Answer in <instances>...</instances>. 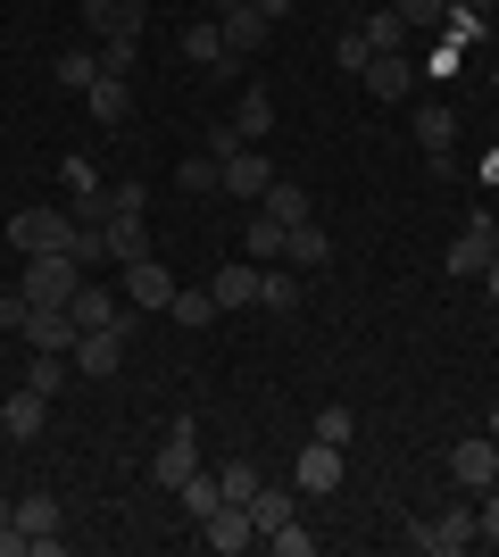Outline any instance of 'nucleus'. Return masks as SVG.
<instances>
[{
  "instance_id": "6",
  "label": "nucleus",
  "mask_w": 499,
  "mask_h": 557,
  "mask_svg": "<svg viewBox=\"0 0 499 557\" xmlns=\"http://www.w3.org/2000/svg\"><path fill=\"white\" fill-rule=\"evenodd\" d=\"M450 483H458V491H491V483H499V442H491V433L450 442Z\"/></svg>"
},
{
  "instance_id": "21",
  "label": "nucleus",
  "mask_w": 499,
  "mask_h": 557,
  "mask_svg": "<svg viewBox=\"0 0 499 557\" xmlns=\"http://www.w3.org/2000/svg\"><path fill=\"white\" fill-rule=\"evenodd\" d=\"M416 141H425V159L450 175V141H458V116L450 109H416Z\"/></svg>"
},
{
  "instance_id": "37",
  "label": "nucleus",
  "mask_w": 499,
  "mask_h": 557,
  "mask_svg": "<svg viewBox=\"0 0 499 557\" xmlns=\"http://www.w3.org/2000/svg\"><path fill=\"white\" fill-rule=\"evenodd\" d=\"M50 75H59V84H67V92H92V75H100V59H92V50H67V59H59V67H50Z\"/></svg>"
},
{
  "instance_id": "5",
  "label": "nucleus",
  "mask_w": 499,
  "mask_h": 557,
  "mask_svg": "<svg viewBox=\"0 0 499 557\" xmlns=\"http://www.w3.org/2000/svg\"><path fill=\"white\" fill-rule=\"evenodd\" d=\"M491 258H499V216L475 209V216H466V233L450 242V258H441V267H450V283H475Z\"/></svg>"
},
{
  "instance_id": "35",
  "label": "nucleus",
  "mask_w": 499,
  "mask_h": 557,
  "mask_svg": "<svg viewBox=\"0 0 499 557\" xmlns=\"http://www.w3.org/2000/svg\"><path fill=\"white\" fill-rule=\"evenodd\" d=\"M184 191H225V159H216V150L184 159Z\"/></svg>"
},
{
  "instance_id": "48",
  "label": "nucleus",
  "mask_w": 499,
  "mask_h": 557,
  "mask_svg": "<svg viewBox=\"0 0 499 557\" xmlns=\"http://www.w3.org/2000/svg\"><path fill=\"white\" fill-rule=\"evenodd\" d=\"M483 292H491V300H499V258H491V267H483Z\"/></svg>"
},
{
  "instance_id": "9",
  "label": "nucleus",
  "mask_w": 499,
  "mask_h": 557,
  "mask_svg": "<svg viewBox=\"0 0 499 557\" xmlns=\"http://www.w3.org/2000/svg\"><path fill=\"white\" fill-rule=\"evenodd\" d=\"M216 34H225V59H259L266 34H275V17H259V9L241 0V9H216Z\"/></svg>"
},
{
  "instance_id": "45",
  "label": "nucleus",
  "mask_w": 499,
  "mask_h": 557,
  "mask_svg": "<svg viewBox=\"0 0 499 557\" xmlns=\"http://www.w3.org/2000/svg\"><path fill=\"white\" fill-rule=\"evenodd\" d=\"M0 557H34V541H25L17 524H0Z\"/></svg>"
},
{
  "instance_id": "2",
  "label": "nucleus",
  "mask_w": 499,
  "mask_h": 557,
  "mask_svg": "<svg viewBox=\"0 0 499 557\" xmlns=\"http://www.w3.org/2000/svg\"><path fill=\"white\" fill-rule=\"evenodd\" d=\"M75 283H84V267H75L67 250H42V258H25V267H17V292H25L34 308H67Z\"/></svg>"
},
{
  "instance_id": "19",
  "label": "nucleus",
  "mask_w": 499,
  "mask_h": 557,
  "mask_svg": "<svg viewBox=\"0 0 499 557\" xmlns=\"http://www.w3.org/2000/svg\"><path fill=\"white\" fill-rule=\"evenodd\" d=\"M259 275H266V267H250V258H241V267H216V275H209L216 308H250V300H259Z\"/></svg>"
},
{
  "instance_id": "4",
  "label": "nucleus",
  "mask_w": 499,
  "mask_h": 557,
  "mask_svg": "<svg viewBox=\"0 0 499 557\" xmlns=\"http://www.w3.org/2000/svg\"><path fill=\"white\" fill-rule=\"evenodd\" d=\"M191 474H200V424L175 417V424H166V442H159V458H150V483H159V491H184Z\"/></svg>"
},
{
  "instance_id": "32",
  "label": "nucleus",
  "mask_w": 499,
  "mask_h": 557,
  "mask_svg": "<svg viewBox=\"0 0 499 557\" xmlns=\"http://www.w3.org/2000/svg\"><path fill=\"white\" fill-rule=\"evenodd\" d=\"M350 433H358V417H350V408H341V399H325V408H316V442L350 449Z\"/></svg>"
},
{
  "instance_id": "30",
  "label": "nucleus",
  "mask_w": 499,
  "mask_h": 557,
  "mask_svg": "<svg viewBox=\"0 0 499 557\" xmlns=\"http://www.w3.org/2000/svg\"><path fill=\"white\" fill-rule=\"evenodd\" d=\"M259 308L266 317H291V308H300V275H275V267H266L259 275Z\"/></svg>"
},
{
  "instance_id": "29",
  "label": "nucleus",
  "mask_w": 499,
  "mask_h": 557,
  "mask_svg": "<svg viewBox=\"0 0 499 557\" xmlns=\"http://www.w3.org/2000/svg\"><path fill=\"white\" fill-rule=\"evenodd\" d=\"M358 34H366V50L383 59V50H400V42H408V17H400V9H375V17L358 25Z\"/></svg>"
},
{
  "instance_id": "1",
  "label": "nucleus",
  "mask_w": 499,
  "mask_h": 557,
  "mask_svg": "<svg viewBox=\"0 0 499 557\" xmlns=\"http://www.w3.org/2000/svg\"><path fill=\"white\" fill-rule=\"evenodd\" d=\"M9 250H17V258L67 250L75 258V209H17V216H9Z\"/></svg>"
},
{
  "instance_id": "25",
  "label": "nucleus",
  "mask_w": 499,
  "mask_h": 557,
  "mask_svg": "<svg viewBox=\"0 0 499 557\" xmlns=\"http://www.w3.org/2000/svg\"><path fill=\"white\" fill-rule=\"evenodd\" d=\"M84 100H92V116H100V125H117V116L134 109V84H125V75H109V67H100V75H92V92H84Z\"/></svg>"
},
{
  "instance_id": "14",
  "label": "nucleus",
  "mask_w": 499,
  "mask_h": 557,
  "mask_svg": "<svg viewBox=\"0 0 499 557\" xmlns=\"http://www.w3.org/2000/svg\"><path fill=\"white\" fill-rule=\"evenodd\" d=\"M166 300H175V275L159 258H125V308L142 317V308H166Z\"/></svg>"
},
{
  "instance_id": "39",
  "label": "nucleus",
  "mask_w": 499,
  "mask_h": 557,
  "mask_svg": "<svg viewBox=\"0 0 499 557\" xmlns=\"http://www.w3.org/2000/svg\"><path fill=\"white\" fill-rule=\"evenodd\" d=\"M366 59H375V50H366V34H358V25H350V34H341V42H333V67H366Z\"/></svg>"
},
{
  "instance_id": "36",
  "label": "nucleus",
  "mask_w": 499,
  "mask_h": 557,
  "mask_svg": "<svg viewBox=\"0 0 499 557\" xmlns=\"http://www.w3.org/2000/svg\"><path fill=\"white\" fill-rule=\"evenodd\" d=\"M25 383L59 399V383H67V358H59V349H34V367H25Z\"/></svg>"
},
{
  "instance_id": "7",
  "label": "nucleus",
  "mask_w": 499,
  "mask_h": 557,
  "mask_svg": "<svg viewBox=\"0 0 499 557\" xmlns=\"http://www.w3.org/2000/svg\"><path fill=\"white\" fill-rule=\"evenodd\" d=\"M291 491H300V499H333V491H341V449L309 442L300 458H291Z\"/></svg>"
},
{
  "instance_id": "42",
  "label": "nucleus",
  "mask_w": 499,
  "mask_h": 557,
  "mask_svg": "<svg viewBox=\"0 0 499 557\" xmlns=\"http://www.w3.org/2000/svg\"><path fill=\"white\" fill-rule=\"evenodd\" d=\"M25 317H34V300H25V292H9V300H0V333H25Z\"/></svg>"
},
{
  "instance_id": "49",
  "label": "nucleus",
  "mask_w": 499,
  "mask_h": 557,
  "mask_svg": "<svg viewBox=\"0 0 499 557\" xmlns=\"http://www.w3.org/2000/svg\"><path fill=\"white\" fill-rule=\"evenodd\" d=\"M483 433H491V442H499V408H491V424H483Z\"/></svg>"
},
{
  "instance_id": "46",
  "label": "nucleus",
  "mask_w": 499,
  "mask_h": 557,
  "mask_svg": "<svg viewBox=\"0 0 499 557\" xmlns=\"http://www.w3.org/2000/svg\"><path fill=\"white\" fill-rule=\"evenodd\" d=\"M450 9H466V17H499V0H450Z\"/></svg>"
},
{
  "instance_id": "12",
  "label": "nucleus",
  "mask_w": 499,
  "mask_h": 557,
  "mask_svg": "<svg viewBox=\"0 0 499 557\" xmlns=\"http://www.w3.org/2000/svg\"><path fill=\"white\" fill-rule=\"evenodd\" d=\"M67 317H75V333H100V325H125V333H134V308H117V292H100V283H75Z\"/></svg>"
},
{
  "instance_id": "8",
  "label": "nucleus",
  "mask_w": 499,
  "mask_h": 557,
  "mask_svg": "<svg viewBox=\"0 0 499 557\" xmlns=\"http://www.w3.org/2000/svg\"><path fill=\"white\" fill-rule=\"evenodd\" d=\"M17 533L34 541V557L67 549V533H59V499H50V491H25V499H17Z\"/></svg>"
},
{
  "instance_id": "47",
  "label": "nucleus",
  "mask_w": 499,
  "mask_h": 557,
  "mask_svg": "<svg viewBox=\"0 0 499 557\" xmlns=\"http://www.w3.org/2000/svg\"><path fill=\"white\" fill-rule=\"evenodd\" d=\"M250 9H259V17H284V9H291V0H250Z\"/></svg>"
},
{
  "instance_id": "13",
  "label": "nucleus",
  "mask_w": 499,
  "mask_h": 557,
  "mask_svg": "<svg viewBox=\"0 0 499 557\" xmlns=\"http://www.w3.org/2000/svg\"><path fill=\"white\" fill-rule=\"evenodd\" d=\"M42 424H50V392L25 383V392L0 399V433H9V442H42Z\"/></svg>"
},
{
  "instance_id": "23",
  "label": "nucleus",
  "mask_w": 499,
  "mask_h": 557,
  "mask_svg": "<svg viewBox=\"0 0 499 557\" xmlns=\"http://www.w3.org/2000/svg\"><path fill=\"white\" fill-rule=\"evenodd\" d=\"M100 233H109V258H117V267H125V258H150V225H142V216L109 209V225H100Z\"/></svg>"
},
{
  "instance_id": "26",
  "label": "nucleus",
  "mask_w": 499,
  "mask_h": 557,
  "mask_svg": "<svg viewBox=\"0 0 499 557\" xmlns=\"http://www.w3.org/2000/svg\"><path fill=\"white\" fill-rule=\"evenodd\" d=\"M284 233H291V225H275V216L259 209V216H250V242H241V258H250V267H275V258H284Z\"/></svg>"
},
{
  "instance_id": "16",
  "label": "nucleus",
  "mask_w": 499,
  "mask_h": 557,
  "mask_svg": "<svg viewBox=\"0 0 499 557\" xmlns=\"http://www.w3.org/2000/svg\"><path fill=\"white\" fill-rule=\"evenodd\" d=\"M416 75H425V67H408L400 50H383V59H366V67H358V84H366L375 100H408V92H416Z\"/></svg>"
},
{
  "instance_id": "18",
  "label": "nucleus",
  "mask_w": 499,
  "mask_h": 557,
  "mask_svg": "<svg viewBox=\"0 0 499 557\" xmlns=\"http://www.w3.org/2000/svg\"><path fill=\"white\" fill-rule=\"evenodd\" d=\"M266 184H275V166H266L259 150H234V159H225V191H234V200H266Z\"/></svg>"
},
{
  "instance_id": "33",
  "label": "nucleus",
  "mask_w": 499,
  "mask_h": 557,
  "mask_svg": "<svg viewBox=\"0 0 499 557\" xmlns=\"http://www.w3.org/2000/svg\"><path fill=\"white\" fill-rule=\"evenodd\" d=\"M266 125H275V100L250 84V92H241V109H234V134H266Z\"/></svg>"
},
{
  "instance_id": "27",
  "label": "nucleus",
  "mask_w": 499,
  "mask_h": 557,
  "mask_svg": "<svg viewBox=\"0 0 499 557\" xmlns=\"http://www.w3.org/2000/svg\"><path fill=\"white\" fill-rule=\"evenodd\" d=\"M266 216H275V225H309V191L300 184H284V175H275V184H266V200H259Z\"/></svg>"
},
{
  "instance_id": "41",
  "label": "nucleus",
  "mask_w": 499,
  "mask_h": 557,
  "mask_svg": "<svg viewBox=\"0 0 499 557\" xmlns=\"http://www.w3.org/2000/svg\"><path fill=\"white\" fill-rule=\"evenodd\" d=\"M109 209H125V216H142V209H150V184H117V191H109Z\"/></svg>"
},
{
  "instance_id": "31",
  "label": "nucleus",
  "mask_w": 499,
  "mask_h": 557,
  "mask_svg": "<svg viewBox=\"0 0 499 557\" xmlns=\"http://www.w3.org/2000/svg\"><path fill=\"white\" fill-rule=\"evenodd\" d=\"M184 59L191 67H216V59H225V34H216V25H184Z\"/></svg>"
},
{
  "instance_id": "43",
  "label": "nucleus",
  "mask_w": 499,
  "mask_h": 557,
  "mask_svg": "<svg viewBox=\"0 0 499 557\" xmlns=\"http://www.w3.org/2000/svg\"><path fill=\"white\" fill-rule=\"evenodd\" d=\"M475 524H483V541H499V483L483 491V508H475Z\"/></svg>"
},
{
  "instance_id": "10",
  "label": "nucleus",
  "mask_w": 499,
  "mask_h": 557,
  "mask_svg": "<svg viewBox=\"0 0 499 557\" xmlns=\"http://www.w3.org/2000/svg\"><path fill=\"white\" fill-rule=\"evenodd\" d=\"M200 541H209L216 557H241L250 541H259V524H250V508H241V499H225L216 516H200Z\"/></svg>"
},
{
  "instance_id": "44",
  "label": "nucleus",
  "mask_w": 499,
  "mask_h": 557,
  "mask_svg": "<svg viewBox=\"0 0 499 557\" xmlns=\"http://www.w3.org/2000/svg\"><path fill=\"white\" fill-rule=\"evenodd\" d=\"M391 9H400L408 25H433V17H441V0H391Z\"/></svg>"
},
{
  "instance_id": "15",
  "label": "nucleus",
  "mask_w": 499,
  "mask_h": 557,
  "mask_svg": "<svg viewBox=\"0 0 499 557\" xmlns=\"http://www.w3.org/2000/svg\"><path fill=\"white\" fill-rule=\"evenodd\" d=\"M142 17H150V0H84V25H92L100 42H117V34L142 42Z\"/></svg>"
},
{
  "instance_id": "3",
  "label": "nucleus",
  "mask_w": 499,
  "mask_h": 557,
  "mask_svg": "<svg viewBox=\"0 0 499 557\" xmlns=\"http://www.w3.org/2000/svg\"><path fill=\"white\" fill-rule=\"evenodd\" d=\"M475 541H483L475 508H450V516H416V524H408V549H425V557H458V549H475Z\"/></svg>"
},
{
  "instance_id": "51",
  "label": "nucleus",
  "mask_w": 499,
  "mask_h": 557,
  "mask_svg": "<svg viewBox=\"0 0 499 557\" xmlns=\"http://www.w3.org/2000/svg\"><path fill=\"white\" fill-rule=\"evenodd\" d=\"M491 92H499V67H491Z\"/></svg>"
},
{
  "instance_id": "40",
  "label": "nucleus",
  "mask_w": 499,
  "mask_h": 557,
  "mask_svg": "<svg viewBox=\"0 0 499 557\" xmlns=\"http://www.w3.org/2000/svg\"><path fill=\"white\" fill-rule=\"evenodd\" d=\"M250 491H259V466H250V458L225 466V499H241V508H250Z\"/></svg>"
},
{
  "instance_id": "50",
  "label": "nucleus",
  "mask_w": 499,
  "mask_h": 557,
  "mask_svg": "<svg viewBox=\"0 0 499 557\" xmlns=\"http://www.w3.org/2000/svg\"><path fill=\"white\" fill-rule=\"evenodd\" d=\"M216 9H241V0H216Z\"/></svg>"
},
{
  "instance_id": "22",
  "label": "nucleus",
  "mask_w": 499,
  "mask_h": 557,
  "mask_svg": "<svg viewBox=\"0 0 499 557\" xmlns=\"http://www.w3.org/2000/svg\"><path fill=\"white\" fill-rule=\"evenodd\" d=\"M284 258H291V267H333V233L316 225V216H309V225H291L284 233Z\"/></svg>"
},
{
  "instance_id": "17",
  "label": "nucleus",
  "mask_w": 499,
  "mask_h": 557,
  "mask_svg": "<svg viewBox=\"0 0 499 557\" xmlns=\"http://www.w3.org/2000/svg\"><path fill=\"white\" fill-rule=\"evenodd\" d=\"M75 342H84V333H75L67 308H34V317H25V349H59V358H67Z\"/></svg>"
},
{
  "instance_id": "28",
  "label": "nucleus",
  "mask_w": 499,
  "mask_h": 557,
  "mask_svg": "<svg viewBox=\"0 0 499 557\" xmlns=\"http://www.w3.org/2000/svg\"><path fill=\"white\" fill-rule=\"evenodd\" d=\"M175 499H184V516L200 524V516H216V508H225V474H191V483L175 491Z\"/></svg>"
},
{
  "instance_id": "34",
  "label": "nucleus",
  "mask_w": 499,
  "mask_h": 557,
  "mask_svg": "<svg viewBox=\"0 0 499 557\" xmlns=\"http://www.w3.org/2000/svg\"><path fill=\"white\" fill-rule=\"evenodd\" d=\"M266 549H275V557H316V533L291 516V524H275V533H266Z\"/></svg>"
},
{
  "instance_id": "38",
  "label": "nucleus",
  "mask_w": 499,
  "mask_h": 557,
  "mask_svg": "<svg viewBox=\"0 0 499 557\" xmlns=\"http://www.w3.org/2000/svg\"><path fill=\"white\" fill-rule=\"evenodd\" d=\"M59 175H67V191H75V200H100V166H92V159H67Z\"/></svg>"
},
{
  "instance_id": "20",
  "label": "nucleus",
  "mask_w": 499,
  "mask_h": 557,
  "mask_svg": "<svg viewBox=\"0 0 499 557\" xmlns=\"http://www.w3.org/2000/svg\"><path fill=\"white\" fill-rule=\"evenodd\" d=\"M291 516H300V491H275V483L250 491V524H259V541L275 533V524H291Z\"/></svg>"
},
{
  "instance_id": "24",
  "label": "nucleus",
  "mask_w": 499,
  "mask_h": 557,
  "mask_svg": "<svg viewBox=\"0 0 499 557\" xmlns=\"http://www.w3.org/2000/svg\"><path fill=\"white\" fill-rule=\"evenodd\" d=\"M166 308H175V325H191V333H200V325H216V317H225V308H216V292H209V283H175V300H166Z\"/></svg>"
},
{
  "instance_id": "11",
  "label": "nucleus",
  "mask_w": 499,
  "mask_h": 557,
  "mask_svg": "<svg viewBox=\"0 0 499 557\" xmlns=\"http://www.w3.org/2000/svg\"><path fill=\"white\" fill-rule=\"evenodd\" d=\"M67 367H75V374H92V383H100V374H117V367H125V325L84 333V342L67 349Z\"/></svg>"
}]
</instances>
